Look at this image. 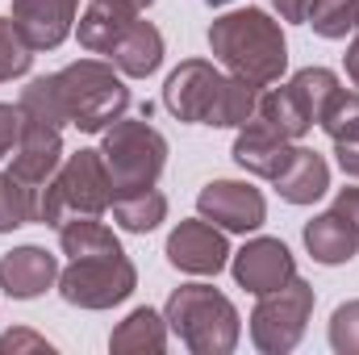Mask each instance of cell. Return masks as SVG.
Returning a JSON list of instances; mask_svg holds the SVG:
<instances>
[{
  "label": "cell",
  "instance_id": "cell-26",
  "mask_svg": "<svg viewBox=\"0 0 359 355\" xmlns=\"http://www.w3.org/2000/svg\"><path fill=\"white\" fill-rule=\"evenodd\" d=\"M318 126L330 134V142H351V138H359V92L339 88L330 96V105L322 109Z\"/></svg>",
  "mask_w": 359,
  "mask_h": 355
},
{
  "label": "cell",
  "instance_id": "cell-29",
  "mask_svg": "<svg viewBox=\"0 0 359 355\" xmlns=\"http://www.w3.org/2000/svg\"><path fill=\"white\" fill-rule=\"evenodd\" d=\"M330 347L339 355H359V301H343L330 314Z\"/></svg>",
  "mask_w": 359,
  "mask_h": 355
},
{
  "label": "cell",
  "instance_id": "cell-23",
  "mask_svg": "<svg viewBox=\"0 0 359 355\" xmlns=\"http://www.w3.org/2000/svg\"><path fill=\"white\" fill-rule=\"evenodd\" d=\"M113 217H117V226L126 234H151L168 217V196L159 188H142V192L113 196Z\"/></svg>",
  "mask_w": 359,
  "mask_h": 355
},
{
  "label": "cell",
  "instance_id": "cell-11",
  "mask_svg": "<svg viewBox=\"0 0 359 355\" xmlns=\"http://www.w3.org/2000/svg\"><path fill=\"white\" fill-rule=\"evenodd\" d=\"M25 117V113H21ZM59 163H63V130L59 126H50V121H34V117H25L21 121V138H17V147H13V176H21L25 184H46V180L59 172Z\"/></svg>",
  "mask_w": 359,
  "mask_h": 355
},
{
  "label": "cell",
  "instance_id": "cell-18",
  "mask_svg": "<svg viewBox=\"0 0 359 355\" xmlns=\"http://www.w3.org/2000/svg\"><path fill=\"white\" fill-rule=\"evenodd\" d=\"M109 59H113V67H117L121 76L147 80V76H155L159 63H163V34H159L151 21H134V25L121 34V42L109 51Z\"/></svg>",
  "mask_w": 359,
  "mask_h": 355
},
{
  "label": "cell",
  "instance_id": "cell-7",
  "mask_svg": "<svg viewBox=\"0 0 359 355\" xmlns=\"http://www.w3.org/2000/svg\"><path fill=\"white\" fill-rule=\"evenodd\" d=\"M138 288V272L126 260V251H100L80 255L59 272V293L67 305L80 309H113Z\"/></svg>",
  "mask_w": 359,
  "mask_h": 355
},
{
  "label": "cell",
  "instance_id": "cell-13",
  "mask_svg": "<svg viewBox=\"0 0 359 355\" xmlns=\"http://www.w3.org/2000/svg\"><path fill=\"white\" fill-rule=\"evenodd\" d=\"M80 0H13V25L34 51H55L76 21Z\"/></svg>",
  "mask_w": 359,
  "mask_h": 355
},
{
  "label": "cell",
  "instance_id": "cell-33",
  "mask_svg": "<svg viewBox=\"0 0 359 355\" xmlns=\"http://www.w3.org/2000/svg\"><path fill=\"white\" fill-rule=\"evenodd\" d=\"M334 155H339V168H343L347 176L359 180V138H351V142H334Z\"/></svg>",
  "mask_w": 359,
  "mask_h": 355
},
{
  "label": "cell",
  "instance_id": "cell-19",
  "mask_svg": "<svg viewBox=\"0 0 359 355\" xmlns=\"http://www.w3.org/2000/svg\"><path fill=\"white\" fill-rule=\"evenodd\" d=\"M305 251L318 260V264L334 267L347 264L359 251V226H351L343 213H318L313 222H305Z\"/></svg>",
  "mask_w": 359,
  "mask_h": 355
},
{
  "label": "cell",
  "instance_id": "cell-30",
  "mask_svg": "<svg viewBox=\"0 0 359 355\" xmlns=\"http://www.w3.org/2000/svg\"><path fill=\"white\" fill-rule=\"evenodd\" d=\"M21 351H55L42 335H34V330H8V335H0V355H21Z\"/></svg>",
  "mask_w": 359,
  "mask_h": 355
},
{
  "label": "cell",
  "instance_id": "cell-5",
  "mask_svg": "<svg viewBox=\"0 0 359 355\" xmlns=\"http://www.w3.org/2000/svg\"><path fill=\"white\" fill-rule=\"evenodd\" d=\"M113 209V180L104 168L100 151H76L59 163V172L38 188V222L59 226L72 213H92L100 217Z\"/></svg>",
  "mask_w": 359,
  "mask_h": 355
},
{
  "label": "cell",
  "instance_id": "cell-31",
  "mask_svg": "<svg viewBox=\"0 0 359 355\" xmlns=\"http://www.w3.org/2000/svg\"><path fill=\"white\" fill-rule=\"evenodd\" d=\"M21 105H0V159L17 147V138H21Z\"/></svg>",
  "mask_w": 359,
  "mask_h": 355
},
{
  "label": "cell",
  "instance_id": "cell-25",
  "mask_svg": "<svg viewBox=\"0 0 359 355\" xmlns=\"http://www.w3.org/2000/svg\"><path fill=\"white\" fill-rule=\"evenodd\" d=\"M305 25H313V34L322 38H347L359 29V0H313Z\"/></svg>",
  "mask_w": 359,
  "mask_h": 355
},
{
  "label": "cell",
  "instance_id": "cell-24",
  "mask_svg": "<svg viewBox=\"0 0 359 355\" xmlns=\"http://www.w3.org/2000/svg\"><path fill=\"white\" fill-rule=\"evenodd\" d=\"M38 222V184H25L13 172H0V234Z\"/></svg>",
  "mask_w": 359,
  "mask_h": 355
},
{
  "label": "cell",
  "instance_id": "cell-34",
  "mask_svg": "<svg viewBox=\"0 0 359 355\" xmlns=\"http://www.w3.org/2000/svg\"><path fill=\"white\" fill-rule=\"evenodd\" d=\"M309 4L313 0H276V8H280L284 21H305L309 17Z\"/></svg>",
  "mask_w": 359,
  "mask_h": 355
},
{
  "label": "cell",
  "instance_id": "cell-37",
  "mask_svg": "<svg viewBox=\"0 0 359 355\" xmlns=\"http://www.w3.org/2000/svg\"><path fill=\"white\" fill-rule=\"evenodd\" d=\"M205 4H213V8H217V4H230V0H205Z\"/></svg>",
  "mask_w": 359,
  "mask_h": 355
},
{
  "label": "cell",
  "instance_id": "cell-1",
  "mask_svg": "<svg viewBox=\"0 0 359 355\" xmlns=\"http://www.w3.org/2000/svg\"><path fill=\"white\" fill-rule=\"evenodd\" d=\"M21 113L50 126H76L84 134H104L130 109V88L113 72V63L76 59L55 76H38L21 92Z\"/></svg>",
  "mask_w": 359,
  "mask_h": 355
},
{
  "label": "cell",
  "instance_id": "cell-9",
  "mask_svg": "<svg viewBox=\"0 0 359 355\" xmlns=\"http://www.w3.org/2000/svg\"><path fill=\"white\" fill-rule=\"evenodd\" d=\"M196 209H201L205 222H213V226H222L230 234H251L268 217L264 192L243 184V180H213V184H205L201 196H196Z\"/></svg>",
  "mask_w": 359,
  "mask_h": 355
},
{
  "label": "cell",
  "instance_id": "cell-16",
  "mask_svg": "<svg viewBox=\"0 0 359 355\" xmlns=\"http://www.w3.org/2000/svg\"><path fill=\"white\" fill-rule=\"evenodd\" d=\"M271 184H276L280 201H288V205H313L330 188V163L318 151H309V147H292L284 172L271 180Z\"/></svg>",
  "mask_w": 359,
  "mask_h": 355
},
{
  "label": "cell",
  "instance_id": "cell-20",
  "mask_svg": "<svg viewBox=\"0 0 359 355\" xmlns=\"http://www.w3.org/2000/svg\"><path fill=\"white\" fill-rule=\"evenodd\" d=\"M255 121H264L268 130H276L280 138L297 142L313 130V113L305 109V100L297 96L292 84H280V88L259 92V105H255Z\"/></svg>",
  "mask_w": 359,
  "mask_h": 355
},
{
  "label": "cell",
  "instance_id": "cell-22",
  "mask_svg": "<svg viewBox=\"0 0 359 355\" xmlns=\"http://www.w3.org/2000/svg\"><path fill=\"white\" fill-rule=\"evenodd\" d=\"M59 247H63V255H72V260H80V255H100V251H121L117 234H113L104 222H96L92 213H72V217L59 222Z\"/></svg>",
  "mask_w": 359,
  "mask_h": 355
},
{
  "label": "cell",
  "instance_id": "cell-2",
  "mask_svg": "<svg viewBox=\"0 0 359 355\" xmlns=\"http://www.w3.org/2000/svg\"><path fill=\"white\" fill-rule=\"evenodd\" d=\"M163 105L180 121L238 130V126H247L255 117L259 84H251L243 76H222L205 59H184L163 84Z\"/></svg>",
  "mask_w": 359,
  "mask_h": 355
},
{
  "label": "cell",
  "instance_id": "cell-35",
  "mask_svg": "<svg viewBox=\"0 0 359 355\" xmlns=\"http://www.w3.org/2000/svg\"><path fill=\"white\" fill-rule=\"evenodd\" d=\"M347 76L359 88V29H355V38H351V46H347Z\"/></svg>",
  "mask_w": 359,
  "mask_h": 355
},
{
  "label": "cell",
  "instance_id": "cell-21",
  "mask_svg": "<svg viewBox=\"0 0 359 355\" xmlns=\"http://www.w3.org/2000/svg\"><path fill=\"white\" fill-rule=\"evenodd\" d=\"M109 347L113 351H134V355H142V351H151V355H159L163 347H168V318H159L155 309H134L117 330H113V339H109Z\"/></svg>",
  "mask_w": 359,
  "mask_h": 355
},
{
  "label": "cell",
  "instance_id": "cell-4",
  "mask_svg": "<svg viewBox=\"0 0 359 355\" xmlns=\"http://www.w3.org/2000/svg\"><path fill=\"white\" fill-rule=\"evenodd\" d=\"M163 318L192 355H230L243 335L234 301L213 284H180L163 305Z\"/></svg>",
  "mask_w": 359,
  "mask_h": 355
},
{
  "label": "cell",
  "instance_id": "cell-32",
  "mask_svg": "<svg viewBox=\"0 0 359 355\" xmlns=\"http://www.w3.org/2000/svg\"><path fill=\"white\" fill-rule=\"evenodd\" d=\"M334 213H343L351 226H359V188H339V196H334Z\"/></svg>",
  "mask_w": 359,
  "mask_h": 355
},
{
  "label": "cell",
  "instance_id": "cell-36",
  "mask_svg": "<svg viewBox=\"0 0 359 355\" xmlns=\"http://www.w3.org/2000/svg\"><path fill=\"white\" fill-rule=\"evenodd\" d=\"M126 4H134V8H147V4H155V0H126Z\"/></svg>",
  "mask_w": 359,
  "mask_h": 355
},
{
  "label": "cell",
  "instance_id": "cell-28",
  "mask_svg": "<svg viewBox=\"0 0 359 355\" xmlns=\"http://www.w3.org/2000/svg\"><path fill=\"white\" fill-rule=\"evenodd\" d=\"M34 63V46L21 38V29L13 25V17H0V84L25 76Z\"/></svg>",
  "mask_w": 359,
  "mask_h": 355
},
{
  "label": "cell",
  "instance_id": "cell-14",
  "mask_svg": "<svg viewBox=\"0 0 359 355\" xmlns=\"http://www.w3.org/2000/svg\"><path fill=\"white\" fill-rule=\"evenodd\" d=\"M55 280H59V260L42 247H17L0 260V288L17 301L42 297Z\"/></svg>",
  "mask_w": 359,
  "mask_h": 355
},
{
  "label": "cell",
  "instance_id": "cell-3",
  "mask_svg": "<svg viewBox=\"0 0 359 355\" xmlns=\"http://www.w3.org/2000/svg\"><path fill=\"white\" fill-rule=\"evenodd\" d=\"M209 51L217 63L230 67V76H243L259 88L276 84L288 67V42L280 34V21H271L264 8H238L209 25Z\"/></svg>",
  "mask_w": 359,
  "mask_h": 355
},
{
  "label": "cell",
  "instance_id": "cell-17",
  "mask_svg": "<svg viewBox=\"0 0 359 355\" xmlns=\"http://www.w3.org/2000/svg\"><path fill=\"white\" fill-rule=\"evenodd\" d=\"M134 21H138V8L126 4V0H92L84 8V17H80V25H76L80 46L88 55H109Z\"/></svg>",
  "mask_w": 359,
  "mask_h": 355
},
{
  "label": "cell",
  "instance_id": "cell-27",
  "mask_svg": "<svg viewBox=\"0 0 359 355\" xmlns=\"http://www.w3.org/2000/svg\"><path fill=\"white\" fill-rule=\"evenodd\" d=\"M288 84H292V88H297V96L305 100V109L313 113V121L322 117V109L330 105V96L343 88V84H339V76H334L330 67H301Z\"/></svg>",
  "mask_w": 359,
  "mask_h": 355
},
{
  "label": "cell",
  "instance_id": "cell-8",
  "mask_svg": "<svg viewBox=\"0 0 359 355\" xmlns=\"http://www.w3.org/2000/svg\"><path fill=\"white\" fill-rule=\"evenodd\" d=\"M309 314H313V284L292 276L284 288H271L259 297L251 314V343L264 355L292 351L309 326Z\"/></svg>",
  "mask_w": 359,
  "mask_h": 355
},
{
  "label": "cell",
  "instance_id": "cell-6",
  "mask_svg": "<svg viewBox=\"0 0 359 355\" xmlns=\"http://www.w3.org/2000/svg\"><path fill=\"white\" fill-rule=\"evenodd\" d=\"M100 155H104V168L113 180V196H126V192L155 188V180L168 168V138L155 126H147V117H138V121L117 117L104 130Z\"/></svg>",
  "mask_w": 359,
  "mask_h": 355
},
{
  "label": "cell",
  "instance_id": "cell-12",
  "mask_svg": "<svg viewBox=\"0 0 359 355\" xmlns=\"http://www.w3.org/2000/svg\"><path fill=\"white\" fill-rule=\"evenodd\" d=\"M297 276V264H292V251L280 243V239H251L238 255H234V280L264 297L271 288H284L288 280Z\"/></svg>",
  "mask_w": 359,
  "mask_h": 355
},
{
  "label": "cell",
  "instance_id": "cell-10",
  "mask_svg": "<svg viewBox=\"0 0 359 355\" xmlns=\"http://www.w3.org/2000/svg\"><path fill=\"white\" fill-rule=\"evenodd\" d=\"M230 260V243L222 234V226L205 222V217H192V222H180L176 230L168 234V264L180 272H192V276H217Z\"/></svg>",
  "mask_w": 359,
  "mask_h": 355
},
{
  "label": "cell",
  "instance_id": "cell-15",
  "mask_svg": "<svg viewBox=\"0 0 359 355\" xmlns=\"http://www.w3.org/2000/svg\"><path fill=\"white\" fill-rule=\"evenodd\" d=\"M288 155H292V142L280 138L276 130H268L264 121L251 117L247 126H238V138H234V163H238L243 172L276 180L280 172H284Z\"/></svg>",
  "mask_w": 359,
  "mask_h": 355
}]
</instances>
